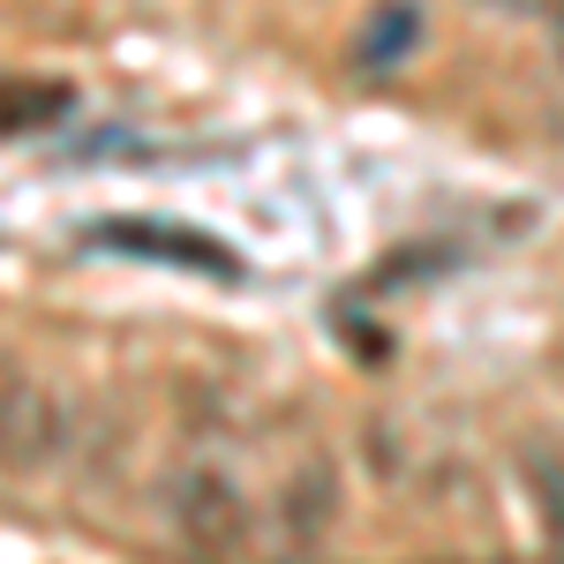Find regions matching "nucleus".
I'll list each match as a JSON object with an SVG mask.
<instances>
[{
  "label": "nucleus",
  "mask_w": 564,
  "mask_h": 564,
  "mask_svg": "<svg viewBox=\"0 0 564 564\" xmlns=\"http://www.w3.org/2000/svg\"><path fill=\"white\" fill-rule=\"evenodd\" d=\"M61 444H68L61 399H53L31 369L0 361V467H8V475H39Z\"/></svg>",
  "instance_id": "2"
},
{
  "label": "nucleus",
  "mask_w": 564,
  "mask_h": 564,
  "mask_svg": "<svg viewBox=\"0 0 564 564\" xmlns=\"http://www.w3.org/2000/svg\"><path fill=\"white\" fill-rule=\"evenodd\" d=\"M542 23H550V45H557V61H564V0H542Z\"/></svg>",
  "instance_id": "7"
},
{
  "label": "nucleus",
  "mask_w": 564,
  "mask_h": 564,
  "mask_svg": "<svg viewBox=\"0 0 564 564\" xmlns=\"http://www.w3.org/2000/svg\"><path fill=\"white\" fill-rule=\"evenodd\" d=\"M166 520L196 557H241L249 550V497L226 467H181L166 481Z\"/></svg>",
  "instance_id": "1"
},
{
  "label": "nucleus",
  "mask_w": 564,
  "mask_h": 564,
  "mask_svg": "<svg viewBox=\"0 0 564 564\" xmlns=\"http://www.w3.org/2000/svg\"><path fill=\"white\" fill-rule=\"evenodd\" d=\"M339 520V475H332V459H308L302 475L286 481V497H279V534L308 550V542H324Z\"/></svg>",
  "instance_id": "4"
},
{
  "label": "nucleus",
  "mask_w": 564,
  "mask_h": 564,
  "mask_svg": "<svg viewBox=\"0 0 564 564\" xmlns=\"http://www.w3.org/2000/svg\"><path fill=\"white\" fill-rule=\"evenodd\" d=\"M98 241H113V249H151L159 263H196V271H212V279H234V271H241L212 234H181V226H159V218H113V226H98Z\"/></svg>",
  "instance_id": "3"
},
{
  "label": "nucleus",
  "mask_w": 564,
  "mask_h": 564,
  "mask_svg": "<svg viewBox=\"0 0 564 564\" xmlns=\"http://www.w3.org/2000/svg\"><path fill=\"white\" fill-rule=\"evenodd\" d=\"M520 475H527V505H534V527H542L550 557H564V444L527 436L520 444Z\"/></svg>",
  "instance_id": "5"
},
{
  "label": "nucleus",
  "mask_w": 564,
  "mask_h": 564,
  "mask_svg": "<svg viewBox=\"0 0 564 564\" xmlns=\"http://www.w3.org/2000/svg\"><path fill=\"white\" fill-rule=\"evenodd\" d=\"M422 31H430V23H422L414 0H377V8H369V31H361V68H377V76L399 68V61L422 45Z\"/></svg>",
  "instance_id": "6"
}]
</instances>
